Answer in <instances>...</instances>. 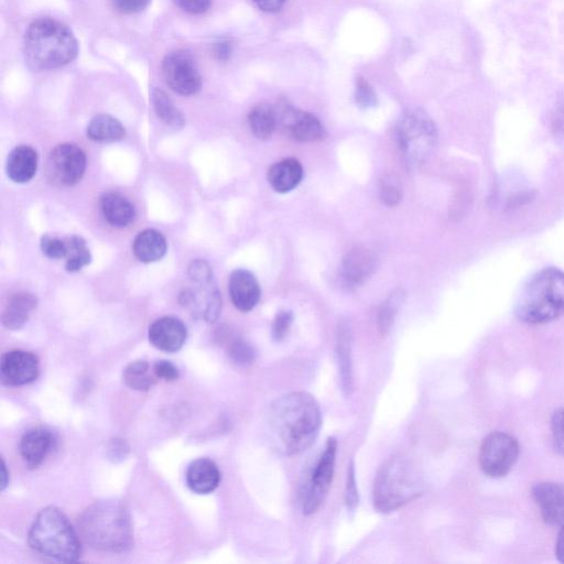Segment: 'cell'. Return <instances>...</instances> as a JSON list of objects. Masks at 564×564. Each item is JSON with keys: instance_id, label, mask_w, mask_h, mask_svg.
I'll return each mask as SVG.
<instances>
[{"instance_id": "cell-30", "label": "cell", "mask_w": 564, "mask_h": 564, "mask_svg": "<svg viewBox=\"0 0 564 564\" xmlns=\"http://www.w3.org/2000/svg\"><path fill=\"white\" fill-rule=\"evenodd\" d=\"M406 294L403 289H397L383 302L378 311V331L386 335L392 329L397 314L405 301Z\"/></svg>"}, {"instance_id": "cell-14", "label": "cell", "mask_w": 564, "mask_h": 564, "mask_svg": "<svg viewBox=\"0 0 564 564\" xmlns=\"http://www.w3.org/2000/svg\"><path fill=\"white\" fill-rule=\"evenodd\" d=\"M376 268V257L365 247H355L343 258L340 278L347 290L359 288Z\"/></svg>"}, {"instance_id": "cell-35", "label": "cell", "mask_w": 564, "mask_h": 564, "mask_svg": "<svg viewBox=\"0 0 564 564\" xmlns=\"http://www.w3.org/2000/svg\"><path fill=\"white\" fill-rule=\"evenodd\" d=\"M294 322V314L290 311H280L273 323V338L277 342L284 341Z\"/></svg>"}, {"instance_id": "cell-38", "label": "cell", "mask_w": 564, "mask_h": 564, "mask_svg": "<svg viewBox=\"0 0 564 564\" xmlns=\"http://www.w3.org/2000/svg\"><path fill=\"white\" fill-rule=\"evenodd\" d=\"M550 123L553 134L564 145V95L560 97L555 107H553Z\"/></svg>"}, {"instance_id": "cell-28", "label": "cell", "mask_w": 564, "mask_h": 564, "mask_svg": "<svg viewBox=\"0 0 564 564\" xmlns=\"http://www.w3.org/2000/svg\"><path fill=\"white\" fill-rule=\"evenodd\" d=\"M124 383L127 387L138 392H148L157 383L155 373H150V365L145 360L129 363L123 373Z\"/></svg>"}, {"instance_id": "cell-22", "label": "cell", "mask_w": 564, "mask_h": 564, "mask_svg": "<svg viewBox=\"0 0 564 564\" xmlns=\"http://www.w3.org/2000/svg\"><path fill=\"white\" fill-rule=\"evenodd\" d=\"M351 343L349 325L342 322L339 325L338 336H336V357H338L341 386L347 396H350L354 389Z\"/></svg>"}, {"instance_id": "cell-32", "label": "cell", "mask_w": 564, "mask_h": 564, "mask_svg": "<svg viewBox=\"0 0 564 564\" xmlns=\"http://www.w3.org/2000/svg\"><path fill=\"white\" fill-rule=\"evenodd\" d=\"M229 356L233 363L238 366L248 367L256 361L254 347L241 339H236L229 345Z\"/></svg>"}, {"instance_id": "cell-29", "label": "cell", "mask_w": 564, "mask_h": 564, "mask_svg": "<svg viewBox=\"0 0 564 564\" xmlns=\"http://www.w3.org/2000/svg\"><path fill=\"white\" fill-rule=\"evenodd\" d=\"M151 100H153L156 114L161 122L173 129H181L186 124V118L164 91L154 90L151 93Z\"/></svg>"}, {"instance_id": "cell-15", "label": "cell", "mask_w": 564, "mask_h": 564, "mask_svg": "<svg viewBox=\"0 0 564 564\" xmlns=\"http://www.w3.org/2000/svg\"><path fill=\"white\" fill-rule=\"evenodd\" d=\"M149 341L159 351L179 352L188 339L186 324L175 317H164L150 325Z\"/></svg>"}, {"instance_id": "cell-16", "label": "cell", "mask_w": 564, "mask_h": 564, "mask_svg": "<svg viewBox=\"0 0 564 564\" xmlns=\"http://www.w3.org/2000/svg\"><path fill=\"white\" fill-rule=\"evenodd\" d=\"M57 448V438L45 428L28 430L19 443L21 458L30 470H36Z\"/></svg>"}, {"instance_id": "cell-6", "label": "cell", "mask_w": 564, "mask_h": 564, "mask_svg": "<svg viewBox=\"0 0 564 564\" xmlns=\"http://www.w3.org/2000/svg\"><path fill=\"white\" fill-rule=\"evenodd\" d=\"M423 492V479L417 466L404 455L385 462L374 484L373 502L379 513L395 512L416 500Z\"/></svg>"}, {"instance_id": "cell-37", "label": "cell", "mask_w": 564, "mask_h": 564, "mask_svg": "<svg viewBox=\"0 0 564 564\" xmlns=\"http://www.w3.org/2000/svg\"><path fill=\"white\" fill-rule=\"evenodd\" d=\"M345 504L347 508L355 509L359 505V490H357L356 475L354 462L350 464L349 474H347V481L345 487Z\"/></svg>"}, {"instance_id": "cell-33", "label": "cell", "mask_w": 564, "mask_h": 564, "mask_svg": "<svg viewBox=\"0 0 564 564\" xmlns=\"http://www.w3.org/2000/svg\"><path fill=\"white\" fill-rule=\"evenodd\" d=\"M355 101L364 110L373 108L378 104V97L371 84L363 78L356 79Z\"/></svg>"}, {"instance_id": "cell-12", "label": "cell", "mask_w": 564, "mask_h": 564, "mask_svg": "<svg viewBox=\"0 0 564 564\" xmlns=\"http://www.w3.org/2000/svg\"><path fill=\"white\" fill-rule=\"evenodd\" d=\"M40 364L37 355L23 350L7 352L0 362L2 383L7 386H25L37 381Z\"/></svg>"}, {"instance_id": "cell-27", "label": "cell", "mask_w": 564, "mask_h": 564, "mask_svg": "<svg viewBox=\"0 0 564 564\" xmlns=\"http://www.w3.org/2000/svg\"><path fill=\"white\" fill-rule=\"evenodd\" d=\"M86 134L95 143H115V141L122 140L126 132L118 119L111 115L101 114L92 119Z\"/></svg>"}, {"instance_id": "cell-47", "label": "cell", "mask_w": 564, "mask_h": 564, "mask_svg": "<svg viewBox=\"0 0 564 564\" xmlns=\"http://www.w3.org/2000/svg\"><path fill=\"white\" fill-rule=\"evenodd\" d=\"M2 470H3L2 491H5L6 487L9 484V474L7 473V466H6L4 460H3V463H2Z\"/></svg>"}, {"instance_id": "cell-18", "label": "cell", "mask_w": 564, "mask_h": 564, "mask_svg": "<svg viewBox=\"0 0 564 564\" xmlns=\"http://www.w3.org/2000/svg\"><path fill=\"white\" fill-rule=\"evenodd\" d=\"M230 296L233 305L242 312L252 311L262 296L256 277L246 269H236L230 278Z\"/></svg>"}, {"instance_id": "cell-44", "label": "cell", "mask_w": 564, "mask_h": 564, "mask_svg": "<svg viewBox=\"0 0 564 564\" xmlns=\"http://www.w3.org/2000/svg\"><path fill=\"white\" fill-rule=\"evenodd\" d=\"M234 51L233 42L229 39H222L214 43L213 54L219 61L230 60Z\"/></svg>"}, {"instance_id": "cell-13", "label": "cell", "mask_w": 564, "mask_h": 564, "mask_svg": "<svg viewBox=\"0 0 564 564\" xmlns=\"http://www.w3.org/2000/svg\"><path fill=\"white\" fill-rule=\"evenodd\" d=\"M50 164L59 182L64 186H74L84 176L86 156L77 145L62 144L52 151Z\"/></svg>"}, {"instance_id": "cell-46", "label": "cell", "mask_w": 564, "mask_h": 564, "mask_svg": "<svg viewBox=\"0 0 564 564\" xmlns=\"http://www.w3.org/2000/svg\"><path fill=\"white\" fill-rule=\"evenodd\" d=\"M556 556L560 562L564 563V525H562V528L558 535L557 545H556Z\"/></svg>"}, {"instance_id": "cell-11", "label": "cell", "mask_w": 564, "mask_h": 564, "mask_svg": "<svg viewBox=\"0 0 564 564\" xmlns=\"http://www.w3.org/2000/svg\"><path fill=\"white\" fill-rule=\"evenodd\" d=\"M278 112L279 123L286 133L301 143H317L325 137V129L319 118L311 113L284 104Z\"/></svg>"}, {"instance_id": "cell-48", "label": "cell", "mask_w": 564, "mask_h": 564, "mask_svg": "<svg viewBox=\"0 0 564 564\" xmlns=\"http://www.w3.org/2000/svg\"><path fill=\"white\" fill-rule=\"evenodd\" d=\"M561 414H562V418H563V421H564V409L561 410Z\"/></svg>"}, {"instance_id": "cell-42", "label": "cell", "mask_w": 564, "mask_h": 564, "mask_svg": "<svg viewBox=\"0 0 564 564\" xmlns=\"http://www.w3.org/2000/svg\"><path fill=\"white\" fill-rule=\"evenodd\" d=\"M553 441L557 451L564 455V421L561 410L557 411L551 421Z\"/></svg>"}, {"instance_id": "cell-25", "label": "cell", "mask_w": 564, "mask_h": 564, "mask_svg": "<svg viewBox=\"0 0 564 564\" xmlns=\"http://www.w3.org/2000/svg\"><path fill=\"white\" fill-rule=\"evenodd\" d=\"M167 241L164 235L155 230L139 233L133 244V251L141 263L158 262L167 253Z\"/></svg>"}, {"instance_id": "cell-9", "label": "cell", "mask_w": 564, "mask_h": 564, "mask_svg": "<svg viewBox=\"0 0 564 564\" xmlns=\"http://www.w3.org/2000/svg\"><path fill=\"white\" fill-rule=\"evenodd\" d=\"M162 73L169 88L179 95H195L202 88V78L197 63L186 51L169 53L162 62Z\"/></svg>"}, {"instance_id": "cell-3", "label": "cell", "mask_w": 564, "mask_h": 564, "mask_svg": "<svg viewBox=\"0 0 564 564\" xmlns=\"http://www.w3.org/2000/svg\"><path fill=\"white\" fill-rule=\"evenodd\" d=\"M24 53L32 69L54 70L77 59L79 42L68 26L58 20L41 18L26 31Z\"/></svg>"}, {"instance_id": "cell-45", "label": "cell", "mask_w": 564, "mask_h": 564, "mask_svg": "<svg viewBox=\"0 0 564 564\" xmlns=\"http://www.w3.org/2000/svg\"><path fill=\"white\" fill-rule=\"evenodd\" d=\"M287 0H254L260 10L268 14H276L284 8Z\"/></svg>"}, {"instance_id": "cell-41", "label": "cell", "mask_w": 564, "mask_h": 564, "mask_svg": "<svg viewBox=\"0 0 564 564\" xmlns=\"http://www.w3.org/2000/svg\"><path fill=\"white\" fill-rule=\"evenodd\" d=\"M176 4L190 15H202L211 8L212 0H176Z\"/></svg>"}, {"instance_id": "cell-5", "label": "cell", "mask_w": 564, "mask_h": 564, "mask_svg": "<svg viewBox=\"0 0 564 564\" xmlns=\"http://www.w3.org/2000/svg\"><path fill=\"white\" fill-rule=\"evenodd\" d=\"M29 546L48 559L71 563L82 556L81 540L70 520L57 507H47L36 516L28 534Z\"/></svg>"}, {"instance_id": "cell-2", "label": "cell", "mask_w": 564, "mask_h": 564, "mask_svg": "<svg viewBox=\"0 0 564 564\" xmlns=\"http://www.w3.org/2000/svg\"><path fill=\"white\" fill-rule=\"evenodd\" d=\"M79 530L85 544L95 550L124 553L134 546L132 517L122 502L92 504L81 514Z\"/></svg>"}, {"instance_id": "cell-4", "label": "cell", "mask_w": 564, "mask_h": 564, "mask_svg": "<svg viewBox=\"0 0 564 564\" xmlns=\"http://www.w3.org/2000/svg\"><path fill=\"white\" fill-rule=\"evenodd\" d=\"M516 317L528 324H544L564 316V273L549 267L531 277L517 299Z\"/></svg>"}, {"instance_id": "cell-8", "label": "cell", "mask_w": 564, "mask_h": 564, "mask_svg": "<svg viewBox=\"0 0 564 564\" xmlns=\"http://www.w3.org/2000/svg\"><path fill=\"white\" fill-rule=\"evenodd\" d=\"M519 457V444L504 432H493L482 444L480 466L493 479H500L514 468Z\"/></svg>"}, {"instance_id": "cell-7", "label": "cell", "mask_w": 564, "mask_h": 564, "mask_svg": "<svg viewBox=\"0 0 564 564\" xmlns=\"http://www.w3.org/2000/svg\"><path fill=\"white\" fill-rule=\"evenodd\" d=\"M397 137L408 165L419 166L436 148L438 129L425 111L411 108L400 118Z\"/></svg>"}, {"instance_id": "cell-23", "label": "cell", "mask_w": 564, "mask_h": 564, "mask_svg": "<svg viewBox=\"0 0 564 564\" xmlns=\"http://www.w3.org/2000/svg\"><path fill=\"white\" fill-rule=\"evenodd\" d=\"M38 300L29 292H18L9 299L3 312L2 321L8 330L16 331L24 327L31 313L36 310Z\"/></svg>"}, {"instance_id": "cell-1", "label": "cell", "mask_w": 564, "mask_h": 564, "mask_svg": "<svg viewBox=\"0 0 564 564\" xmlns=\"http://www.w3.org/2000/svg\"><path fill=\"white\" fill-rule=\"evenodd\" d=\"M267 423L274 449L284 455H296L308 450L317 440L322 412L312 395L290 393L270 406Z\"/></svg>"}, {"instance_id": "cell-40", "label": "cell", "mask_w": 564, "mask_h": 564, "mask_svg": "<svg viewBox=\"0 0 564 564\" xmlns=\"http://www.w3.org/2000/svg\"><path fill=\"white\" fill-rule=\"evenodd\" d=\"M153 371L158 379L165 382H175L180 375L178 367L166 360L157 361Z\"/></svg>"}, {"instance_id": "cell-21", "label": "cell", "mask_w": 564, "mask_h": 564, "mask_svg": "<svg viewBox=\"0 0 564 564\" xmlns=\"http://www.w3.org/2000/svg\"><path fill=\"white\" fill-rule=\"evenodd\" d=\"M303 179V168L295 158L277 162L268 170V181L276 192L285 194L295 190Z\"/></svg>"}, {"instance_id": "cell-20", "label": "cell", "mask_w": 564, "mask_h": 564, "mask_svg": "<svg viewBox=\"0 0 564 564\" xmlns=\"http://www.w3.org/2000/svg\"><path fill=\"white\" fill-rule=\"evenodd\" d=\"M38 169V154L29 146L16 147L7 159V176L16 183L34 179Z\"/></svg>"}, {"instance_id": "cell-19", "label": "cell", "mask_w": 564, "mask_h": 564, "mask_svg": "<svg viewBox=\"0 0 564 564\" xmlns=\"http://www.w3.org/2000/svg\"><path fill=\"white\" fill-rule=\"evenodd\" d=\"M186 480L193 493L208 495L220 486L221 472L219 466L212 460L198 459L189 465Z\"/></svg>"}, {"instance_id": "cell-36", "label": "cell", "mask_w": 564, "mask_h": 564, "mask_svg": "<svg viewBox=\"0 0 564 564\" xmlns=\"http://www.w3.org/2000/svg\"><path fill=\"white\" fill-rule=\"evenodd\" d=\"M189 276L194 284H208L213 281L212 269L204 260H195L189 267Z\"/></svg>"}, {"instance_id": "cell-43", "label": "cell", "mask_w": 564, "mask_h": 564, "mask_svg": "<svg viewBox=\"0 0 564 564\" xmlns=\"http://www.w3.org/2000/svg\"><path fill=\"white\" fill-rule=\"evenodd\" d=\"M401 191L394 183H383L381 191H379V198H381L382 202L390 206H396L401 201Z\"/></svg>"}, {"instance_id": "cell-24", "label": "cell", "mask_w": 564, "mask_h": 564, "mask_svg": "<svg viewBox=\"0 0 564 564\" xmlns=\"http://www.w3.org/2000/svg\"><path fill=\"white\" fill-rule=\"evenodd\" d=\"M101 210L104 219L114 227L123 229L135 220L136 211L122 194L106 193L101 198Z\"/></svg>"}, {"instance_id": "cell-31", "label": "cell", "mask_w": 564, "mask_h": 564, "mask_svg": "<svg viewBox=\"0 0 564 564\" xmlns=\"http://www.w3.org/2000/svg\"><path fill=\"white\" fill-rule=\"evenodd\" d=\"M92 256L86 242L80 236L68 238V256L65 269L70 273H77L91 263Z\"/></svg>"}, {"instance_id": "cell-17", "label": "cell", "mask_w": 564, "mask_h": 564, "mask_svg": "<svg viewBox=\"0 0 564 564\" xmlns=\"http://www.w3.org/2000/svg\"><path fill=\"white\" fill-rule=\"evenodd\" d=\"M533 497L546 524L564 525V484L538 483L533 488Z\"/></svg>"}, {"instance_id": "cell-26", "label": "cell", "mask_w": 564, "mask_h": 564, "mask_svg": "<svg viewBox=\"0 0 564 564\" xmlns=\"http://www.w3.org/2000/svg\"><path fill=\"white\" fill-rule=\"evenodd\" d=\"M248 123L257 139L268 140L279 125L277 108L267 103L256 105L248 115Z\"/></svg>"}, {"instance_id": "cell-10", "label": "cell", "mask_w": 564, "mask_h": 564, "mask_svg": "<svg viewBox=\"0 0 564 564\" xmlns=\"http://www.w3.org/2000/svg\"><path fill=\"white\" fill-rule=\"evenodd\" d=\"M336 452H338V442L334 438H329L327 446L314 468L309 482L305 498H303V513L312 515L327 498L333 481Z\"/></svg>"}, {"instance_id": "cell-34", "label": "cell", "mask_w": 564, "mask_h": 564, "mask_svg": "<svg viewBox=\"0 0 564 564\" xmlns=\"http://www.w3.org/2000/svg\"><path fill=\"white\" fill-rule=\"evenodd\" d=\"M40 245L43 254L51 259H63L68 256V240L45 235L41 238Z\"/></svg>"}, {"instance_id": "cell-39", "label": "cell", "mask_w": 564, "mask_h": 564, "mask_svg": "<svg viewBox=\"0 0 564 564\" xmlns=\"http://www.w3.org/2000/svg\"><path fill=\"white\" fill-rule=\"evenodd\" d=\"M112 3L117 12L132 15L144 12L151 0H112Z\"/></svg>"}]
</instances>
